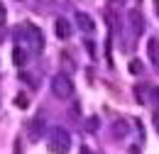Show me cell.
I'll list each match as a JSON object with an SVG mask.
<instances>
[{"label":"cell","instance_id":"1","mask_svg":"<svg viewBox=\"0 0 159 154\" xmlns=\"http://www.w3.org/2000/svg\"><path fill=\"white\" fill-rule=\"evenodd\" d=\"M49 149L54 154H69L71 149V135L64 127H52L49 132Z\"/></svg>","mask_w":159,"mask_h":154},{"label":"cell","instance_id":"2","mask_svg":"<svg viewBox=\"0 0 159 154\" xmlns=\"http://www.w3.org/2000/svg\"><path fill=\"white\" fill-rule=\"evenodd\" d=\"M52 93L61 100H66V98L74 96V81L66 76V74H57L54 81H52Z\"/></svg>","mask_w":159,"mask_h":154},{"label":"cell","instance_id":"3","mask_svg":"<svg viewBox=\"0 0 159 154\" xmlns=\"http://www.w3.org/2000/svg\"><path fill=\"white\" fill-rule=\"evenodd\" d=\"M22 29V27H20ZM25 34H27V42L32 44V49L34 52H39V49H44V34H42V29H37L34 25H25V29H22Z\"/></svg>","mask_w":159,"mask_h":154},{"label":"cell","instance_id":"4","mask_svg":"<svg viewBox=\"0 0 159 154\" xmlns=\"http://www.w3.org/2000/svg\"><path fill=\"white\" fill-rule=\"evenodd\" d=\"M76 22H79V27L83 29V32H96V25H93V20H91V15H86V12H76Z\"/></svg>","mask_w":159,"mask_h":154},{"label":"cell","instance_id":"5","mask_svg":"<svg viewBox=\"0 0 159 154\" xmlns=\"http://www.w3.org/2000/svg\"><path fill=\"white\" fill-rule=\"evenodd\" d=\"M147 54H149V61L154 66H159V39L157 37H152L147 42Z\"/></svg>","mask_w":159,"mask_h":154},{"label":"cell","instance_id":"6","mask_svg":"<svg viewBox=\"0 0 159 154\" xmlns=\"http://www.w3.org/2000/svg\"><path fill=\"white\" fill-rule=\"evenodd\" d=\"M54 29H57V37H61V39H69V37H71V25H69V20H64V17L57 20Z\"/></svg>","mask_w":159,"mask_h":154},{"label":"cell","instance_id":"7","mask_svg":"<svg viewBox=\"0 0 159 154\" xmlns=\"http://www.w3.org/2000/svg\"><path fill=\"white\" fill-rule=\"evenodd\" d=\"M130 22H132V29H135L137 34L144 29V20H142V15H139V10H130Z\"/></svg>","mask_w":159,"mask_h":154},{"label":"cell","instance_id":"8","mask_svg":"<svg viewBox=\"0 0 159 154\" xmlns=\"http://www.w3.org/2000/svg\"><path fill=\"white\" fill-rule=\"evenodd\" d=\"M39 132H44V117H34V120L30 122V135L39 137Z\"/></svg>","mask_w":159,"mask_h":154},{"label":"cell","instance_id":"9","mask_svg":"<svg viewBox=\"0 0 159 154\" xmlns=\"http://www.w3.org/2000/svg\"><path fill=\"white\" fill-rule=\"evenodd\" d=\"M12 59H15V64H17V66H25V64H27V52H22L20 47H15Z\"/></svg>","mask_w":159,"mask_h":154},{"label":"cell","instance_id":"10","mask_svg":"<svg viewBox=\"0 0 159 154\" xmlns=\"http://www.w3.org/2000/svg\"><path fill=\"white\" fill-rule=\"evenodd\" d=\"M15 105H17V108H22V110H25V108L30 105V100H27V96H22V93H20V96L15 98Z\"/></svg>","mask_w":159,"mask_h":154},{"label":"cell","instance_id":"11","mask_svg":"<svg viewBox=\"0 0 159 154\" xmlns=\"http://www.w3.org/2000/svg\"><path fill=\"white\" fill-rule=\"evenodd\" d=\"M130 71H132V74H142V64L132 61V64H130Z\"/></svg>","mask_w":159,"mask_h":154},{"label":"cell","instance_id":"12","mask_svg":"<svg viewBox=\"0 0 159 154\" xmlns=\"http://www.w3.org/2000/svg\"><path fill=\"white\" fill-rule=\"evenodd\" d=\"M96 127H98V117H91V120H88V130H91V132H93V130H96Z\"/></svg>","mask_w":159,"mask_h":154},{"label":"cell","instance_id":"13","mask_svg":"<svg viewBox=\"0 0 159 154\" xmlns=\"http://www.w3.org/2000/svg\"><path fill=\"white\" fill-rule=\"evenodd\" d=\"M5 17H7V12H5V7H2V5H0V27H2V25H5Z\"/></svg>","mask_w":159,"mask_h":154},{"label":"cell","instance_id":"14","mask_svg":"<svg viewBox=\"0 0 159 154\" xmlns=\"http://www.w3.org/2000/svg\"><path fill=\"white\" fill-rule=\"evenodd\" d=\"M154 127H157V130H159V110H157V113H154Z\"/></svg>","mask_w":159,"mask_h":154},{"label":"cell","instance_id":"15","mask_svg":"<svg viewBox=\"0 0 159 154\" xmlns=\"http://www.w3.org/2000/svg\"><path fill=\"white\" fill-rule=\"evenodd\" d=\"M79 154H93V152H91L88 147H81V152H79Z\"/></svg>","mask_w":159,"mask_h":154},{"label":"cell","instance_id":"16","mask_svg":"<svg viewBox=\"0 0 159 154\" xmlns=\"http://www.w3.org/2000/svg\"><path fill=\"white\" fill-rule=\"evenodd\" d=\"M15 154H20V142H15Z\"/></svg>","mask_w":159,"mask_h":154},{"label":"cell","instance_id":"17","mask_svg":"<svg viewBox=\"0 0 159 154\" xmlns=\"http://www.w3.org/2000/svg\"><path fill=\"white\" fill-rule=\"evenodd\" d=\"M108 2H115V5H120V2H125V0H108Z\"/></svg>","mask_w":159,"mask_h":154},{"label":"cell","instance_id":"18","mask_svg":"<svg viewBox=\"0 0 159 154\" xmlns=\"http://www.w3.org/2000/svg\"><path fill=\"white\" fill-rule=\"evenodd\" d=\"M157 15H159V7H157Z\"/></svg>","mask_w":159,"mask_h":154},{"label":"cell","instance_id":"19","mask_svg":"<svg viewBox=\"0 0 159 154\" xmlns=\"http://www.w3.org/2000/svg\"><path fill=\"white\" fill-rule=\"evenodd\" d=\"M157 7H159V0H157Z\"/></svg>","mask_w":159,"mask_h":154}]
</instances>
